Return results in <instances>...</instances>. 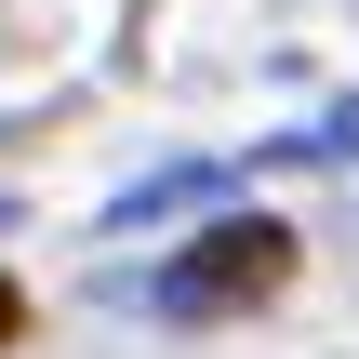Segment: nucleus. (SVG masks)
Here are the masks:
<instances>
[{"label":"nucleus","instance_id":"nucleus-1","mask_svg":"<svg viewBox=\"0 0 359 359\" xmlns=\"http://www.w3.org/2000/svg\"><path fill=\"white\" fill-rule=\"evenodd\" d=\"M280 280H293V226H280V213H213V226L147 280V306H160V320H240V306H266Z\"/></svg>","mask_w":359,"mask_h":359},{"label":"nucleus","instance_id":"nucleus-2","mask_svg":"<svg viewBox=\"0 0 359 359\" xmlns=\"http://www.w3.org/2000/svg\"><path fill=\"white\" fill-rule=\"evenodd\" d=\"M226 187V160H173V173H133L120 200H107V226H160V213H187V200H213Z\"/></svg>","mask_w":359,"mask_h":359},{"label":"nucleus","instance_id":"nucleus-3","mask_svg":"<svg viewBox=\"0 0 359 359\" xmlns=\"http://www.w3.org/2000/svg\"><path fill=\"white\" fill-rule=\"evenodd\" d=\"M253 160H359V93L333 120H306V133H280V147H253Z\"/></svg>","mask_w":359,"mask_h":359},{"label":"nucleus","instance_id":"nucleus-4","mask_svg":"<svg viewBox=\"0 0 359 359\" xmlns=\"http://www.w3.org/2000/svg\"><path fill=\"white\" fill-rule=\"evenodd\" d=\"M13 320H27V293H13V280H0V346H13Z\"/></svg>","mask_w":359,"mask_h":359}]
</instances>
